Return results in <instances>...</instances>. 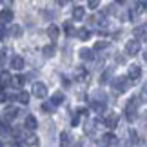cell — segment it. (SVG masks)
<instances>
[{
	"label": "cell",
	"mask_w": 147,
	"mask_h": 147,
	"mask_svg": "<svg viewBox=\"0 0 147 147\" xmlns=\"http://www.w3.org/2000/svg\"><path fill=\"white\" fill-rule=\"evenodd\" d=\"M129 86H131V82H129V78H123V76L116 78V80L113 82V87H115L118 93H125L127 89H129Z\"/></svg>",
	"instance_id": "3"
},
{
	"label": "cell",
	"mask_w": 147,
	"mask_h": 147,
	"mask_svg": "<svg viewBox=\"0 0 147 147\" xmlns=\"http://www.w3.org/2000/svg\"><path fill=\"white\" fill-rule=\"evenodd\" d=\"M11 84H13L15 87H18V89H20V87H24V84H26V78L22 76V75H16L15 78L11 76Z\"/></svg>",
	"instance_id": "16"
},
{
	"label": "cell",
	"mask_w": 147,
	"mask_h": 147,
	"mask_svg": "<svg viewBox=\"0 0 147 147\" xmlns=\"http://www.w3.org/2000/svg\"><path fill=\"white\" fill-rule=\"evenodd\" d=\"M87 5H89L91 9H96L98 5H100V0H87Z\"/></svg>",
	"instance_id": "28"
},
{
	"label": "cell",
	"mask_w": 147,
	"mask_h": 147,
	"mask_svg": "<svg viewBox=\"0 0 147 147\" xmlns=\"http://www.w3.org/2000/svg\"><path fill=\"white\" fill-rule=\"evenodd\" d=\"M80 58L82 60H93L94 58V51L93 49H80Z\"/></svg>",
	"instance_id": "14"
},
{
	"label": "cell",
	"mask_w": 147,
	"mask_h": 147,
	"mask_svg": "<svg viewBox=\"0 0 147 147\" xmlns=\"http://www.w3.org/2000/svg\"><path fill=\"white\" fill-rule=\"evenodd\" d=\"M26 144L31 145V147H35V145L40 144V138H38L36 134H27V136H26Z\"/></svg>",
	"instance_id": "18"
},
{
	"label": "cell",
	"mask_w": 147,
	"mask_h": 147,
	"mask_svg": "<svg viewBox=\"0 0 147 147\" xmlns=\"http://www.w3.org/2000/svg\"><path fill=\"white\" fill-rule=\"evenodd\" d=\"M0 147H4V144H2V140H0Z\"/></svg>",
	"instance_id": "38"
},
{
	"label": "cell",
	"mask_w": 147,
	"mask_h": 147,
	"mask_svg": "<svg viewBox=\"0 0 147 147\" xmlns=\"http://www.w3.org/2000/svg\"><path fill=\"white\" fill-rule=\"evenodd\" d=\"M64 100H65V96H64V93H60V91H56L53 96H51V104H53L55 107L56 105H62L64 104Z\"/></svg>",
	"instance_id": "8"
},
{
	"label": "cell",
	"mask_w": 147,
	"mask_h": 147,
	"mask_svg": "<svg viewBox=\"0 0 147 147\" xmlns=\"http://www.w3.org/2000/svg\"><path fill=\"white\" fill-rule=\"evenodd\" d=\"M134 35H136L140 40H144L145 38V26H140V27H136V29H134Z\"/></svg>",
	"instance_id": "24"
},
{
	"label": "cell",
	"mask_w": 147,
	"mask_h": 147,
	"mask_svg": "<svg viewBox=\"0 0 147 147\" xmlns=\"http://www.w3.org/2000/svg\"><path fill=\"white\" fill-rule=\"evenodd\" d=\"M16 115H18L16 107H7L5 109V120H13V118H16Z\"/></svg>",
	"instance_id": "20"
},
{
	"label": "cell",
	"mask_w": 147,
	"mask_h": 147,
	"mask_svg": "<svg viewBox=\"0 0 147 147\" xmlns=\"http://www.w3.org/2000/svg\"><path fill=\"white\" fill-rule=\"evenodd\" d=\"M24 125L29 129V131H35V129L38 127V122H36V118L33 116V115H27L26 116V122H24Z\"/></svg>",
	"instance_id": "7"
},
{
	"label": "cell",
	"mask_w": 147,
	"mask_h": 147,
	"mask_svg": "<svg viewBox=\"0 0 147 147\" xmlns=\"http://www.w3.org/2000/svg\"><path fill=\"white\" fill-rule=\"evenodd\" d=\"M42 53H44V56H46V58L53 56V55H55V46H46V47L42 49Z\"/></svg>",
	"instance_id": "23"
},
{
	"label": "cell",
	"mask_w": 147,
	"mask_h": 147,
	"mask_svg": "<svg viewBox=\"0 0 147 147\" xmlns=\"http://www.w3.org/2000/svg\"><path fill=\"white\" fill-rule=\"evenodd\" d=\"M76 35H78V38H80V40L86 42V40H89V38H91V31H89V29H80Z\"/></svg>",
	"instance_id": "22"
},
{
	"label": "cell",
	"mask_w": 147,
	"mask_h": 147,
	"mask_svg": "<svg viewBox=\"0 0 147 147\" xmlns=\"http://www.w3.org/2000/svg\"><path fill=\"white\" fill-rule=\"evenodd\" d=\"M24 58H22V56H13V60H11V67H13V69H16V71H20L22 67H24Z\"/></svg>",
	"instance_id": "10"
},
{
	"label": "cell",
	"mask_w": 147,
	"mask_h": 147,
	"mask_svg": "<svg viewBox=\"0 0 147 147\" xmlns=\"http://www.w3.org/2000/svg\"><path fill=\"white\" fill-rule=\"evenodd\" d=\"M71 134L69 133H60V147H71Z\"/></svg>",
	"instance_id": "11"
},
{
	"label": "cell",
	"mask_w": 147,
	"mask_h": 147,
	"mask_svg": "<svg viewBox=\"0 0 147 147\" xmlns=\"http://www.w3.org/2000/svg\"><path fill=\"white\" fill-rule=\"evenodd\" d=\"M13 20V11L11 9H2L0 11V22H11Z\"/></svg>",
	"instance_id": "12"
},
{
	"label": "cell",
	"mask_w": 147,
	"mask_h": 147,
	"mask_svg": "<svg viewBox=\"0 0 147 147\" xmlns=\"http://www.w3.org/2000/svg\"><path fill=\"white\" fill-rule=\"evenodd\" d=\"M102 142H104V145H115L116 144V136L113 133H107L102 136Z\"/></svg>",
	"instance_id": "13"
},
{
	"label": "cell",
	"mask_w": 147,
	"mask_h": 147,
	"mask_svg": "<svg viewBox=\"0 0 147 147\" xmlns=\"http://www.w3.org/2000/svg\"><path fill=\"white\" fill-rule=\"evenodd\" d=\"M116 4H125V0H115Z\"/></svg>",
	"instance_id": "36"
},
{
	"label": "cell",
	"mask_w": 147,
	"mask_h": 147,
	"mask_svg": "<svg viewBox=\"0 0 147 147\" xmlns=\"http://www.w3.org/2000/svg\"><path fill=\"white\" fill-rule=\"evenodd\" d=\"M11 84V75L7 71H0V87H7Z\"/></svg>",
	"instance_id": "9"
},
{
	"label": "cell",
	"mask_w": 147,
	"mask_h": 147,
	"mask_svg": "<svg viewBox=\"0 0 147 147\" xmlns=\"http://www.w3.org/2000/svg\"><path fill=\"white\" fill-rule=\"evenodd\" d=\"M136 111H138V98L133 96V98L125 104V116H127L129 122H133L134 118H136Z\"/></svg>",
	"instance_id": "1"
},
{
	"label": "cell",
	"mask_w": 147,
	"mask_h": 147,
	"mask_svg": "<svg viewBox=\"0 0 147 147\" xmlns=\"http://www.w3.org/2000/svg\"><path fill=\"white\" fill-rule=\"evenodd\" d=\"M16 98H18L20 104H27V102H29V94H27L26 91H22L20 94H16Z\"/></svg>",
	"instance_id": "26"
},
{
	"label": "cell",
	"mask_w": 147,
	"mask_h": 147,
	"mask_svg": "<svg viewBox=\"0 0 147 147\" xmlns=\"http://www.w3.org/2000/svg\"><path fill=\"white\" fill-rule=\"evenodd\" d=\"M5 100V93H4V87H0V102Z\"/></svg>",
	"instance_id": "33"
},
{
	"label": "cell",
	"mask_w": 147,
	"mask_h": 147,
	"mask_svg": "<svg viewBox=\"0 0 147 147\" xmlns=\"http://www.w3.org/2000/svg\"><path fill=\"white\" fill-rule=\"evenodd\" d=\"M75 78H76V80H80V82H84V80L87 78V71L84 69V67H80V69H76V71H75Z\"/></svg>",
	"instance_id": "19"
},
{
	"label": "cell",
	"mask_w": 147,
	"mask_h": 147,
	"mask_svg": "<svg viewBox=\"0 0 147 147\" xmlns=\"http://www.w3.org/2000/svg\"><path fill=\"white\" fill-rule=\"evenodd\" d=\"M131 138H133V145H136L138 144V138H136V133L131 131Z\"/></svg>",
	"instance_id": "32"
},
{
	"label": "cell",
	"mask_w": 147,
	"mask_h": 147,
	"mask_svg": "<svg viewBox=\"0 0 147 147\" xmlns=\"http://www.w3.org/2000/svg\"><path fill=\"white\" fill-rule=\"evenodd\" d=\"M78 122H80V118H78V116H75V118H73V122H71V123H73V125H78Z\"/></svg>",
	"instance_id": "35"
},
{
	"label": "cell",
	"mask_w": 147,
	"mask_h": 147,
	"mask_svg": "<svg viewBox=\"0 0 147 147\" xmlns=\"http://www.w3.org/2000/svg\"><path fill=\"white\" fill-rule=\"evenodd\" d=\"M140 76H142V67H140V65L133 64V65L127 67V78H129V80H138Z\"/></svg>",
	"instance_id": "4"
},
{
	"label": "cell",
	"mask_w": 147,
	"mask_h": 147,
	"mask_svg": "<svg viewBox=\"0 0 147 147\" xmlns=\"http://www.w3.org/2000/svg\"><path fill=\"white\" fill-rule=\"evenodd\" d=\"M107 47H109V42H107V40H100V42H96L93 46V51H104Z\"/></svg>",
	"instance_id": "21"
},
{
	"label": "cell",
	"mask_w": 147,
	"mask_h": 147,
	"mask_svg": "<svg viewBox=\"0 0 147 147\" xmlns=\"http://www.w3.org/2000/svg\"><path fill=\"white\" fill-rule=\"evenodd\" d=\"M118 120H120V116H118L116 113H111V115L105 118V122H104V123H105V127H109V129H115V127L118 125Z\"/></svg>",
	"instance_id": "6"
},
{
	"label": "cell",
	"mask_w": 147,
	"mask_h": 147,
	"mask_svg": "<svg viewBox=\"0 0 147 147\" xmlns=\"http://www.w3.org/2000/svg\"><path fill=\"white\" fill-rule=\"evenodd\" d=\"M2 60H4V53H0V64H2Z\"/></svg>",
	"instance_id": "37"
},
{
	"label": "cell",
	"mask_w": 147,
	"mask_h": 147,
	"mask_svg": "<svg viewBox=\"0 0 147 147\" xmlns=\"http://www.w3.org/2000/svg\"><path fill=\"white\" fill-rule=\"evenodd\" d=\"M42 109L46 111V113H53V109H55V105H53V104H44V105H42Z\"/></svg>",
	"instance_id": "29"
},
{
	"label": "cell",
	"mask_w": 147,
	"mask_h": 147,
	"mask_svg": "<svg viewBox=\"0 0 147 147\" xmlns=\"http://www.w3.org/2000/svg\"><path fill=\"white\" fill-rule=\"evenodd\" d=\"M64 31L67 33V35H73V33H75V29H73L71 24H65V26H64Z\"/></svg>",
	"instance_id": "30"
},
{
	"label": "cell",
	"mask_w": 147,
	"mask_h": 147,
	"mask_svg": "<svg viewBox=\"0 0 147 147\" xmlns=\"http://www.w3.org/2000/svg\"><path fill=\"white\" fill-rule=\"evenodd\" d=\"M140 40L138 38H131V40H127V44H125V53L129 55V56H136L138 53H140Z\"/></svg>",
	"instance_id": "2"
},
{
	"label": "cell",
	"mask_w": 147,
	"mask_h": 147,
	"mask_svg": "<svg viewBox=\"0 0 147 147\" xmlns=\"http://www.w3.org/2000/svg\"><path fill=\"white\" fill-rule=\"evenodd\" d=\"M0 123H2V120H0Z\"/></svg>",
	"instance_id": "39"
},
{
	"label": "cell",
	"mask_w": 147,
	"mask_h": 147,
	"mask_svg": "<svg viewBox=\"0 0 147 147\" xmlns=\"http://www.w3.org/2000/svg\"><path fill=\"white\" fill-rule=\"evenodd\" d=\"M93 109L96 113H102V111H105V104H104V102H96V100H94L93 102Z\"/></svg>",
	"instance_id": "25"
},
{
	"label": "cell",
	"mask_w": 147,
	"mask_h": 147,
	"mask_svg": "<svg viewBox=\"0 0 147 147\" xmlns=\"http://www.w3.org/2000/svg\"><path fill=\"white\" fill-rule=\"evenodd\" d=\"M33 94H35L36 98H46L47 96V87L44 86L42 82H36L35 86H33Z\"/></svg>",
	"instance_id": "5"
},
{
	"label": "cell",
	"mask_w": 147,
	"mask_h": 147,
	"mask_svg": "<svg viewBox=\"0 0 147 147\" xmlns=\"http://www.w3.org/2000/svg\"><path fill=\"white\" fill-rule=\"evenodd\" d=\"M13 35H15V36H18V35H20V27H16V26L13 27Z\"/></svg>",
	"instance_id": "34"
},
{
	"label": "cell",
	"mask_w": 147,
	"mask_h": 147,
	"mask_svg": "<svg viewBox=\"0 0 147 147\" xmlns=\"http://www.w3.org/2000/svg\"><path fill=\"white\" fill-rule=\"evenodd\" d=\"M109 78H111V71H104V75H102L100 82H102V84H109V82H107Z\"/></svg>",
	"instance_id": "27"
},
{
	"label": "cell",
	"mask_w": 147,
	"mask_h": 147,
	"mask_svg": "<svg viewBox=\"0 0 147 147\" xmlns=\"http://www.w3.org/2000/svg\"><path fill=\"white\" fill-rule=\"evenodd\" d=\"M47 36L51 38V40H56V38H58V27H56L55 24H51L49 27H47Z\"/></svg>",
	"instance_id": "17"
},
{
	"label": "cell",
	"mask_w": 147,
	"mask_h": 147,
	"mask_svg": "<svg viewBox=\"0 0 147 147\" xmlns=\"http://www.w3.org/2000/svg\"><path fill=\"white\" fill-rule=\"evenodd\" d=\"M5 26H4V22H0V38H5Z\"/></svg>",
	"instance_id": "31"
},
{
	"label": "cell",
	"mask_w": 147,
	"mask_h": 147,
	"mask_svg": "<svg viewBox=\"0 0 147 147\" xmlns=\"http://www.w3.org/2000/svg\"><path fill=\"white\" fill-rule=\"evenodd\" d=\"M84 16H86V11H84L82 5H76L75 9H73V18L75 20H82Z\"/></svg>",
	"instance_id": "15"
}]
</instances>
